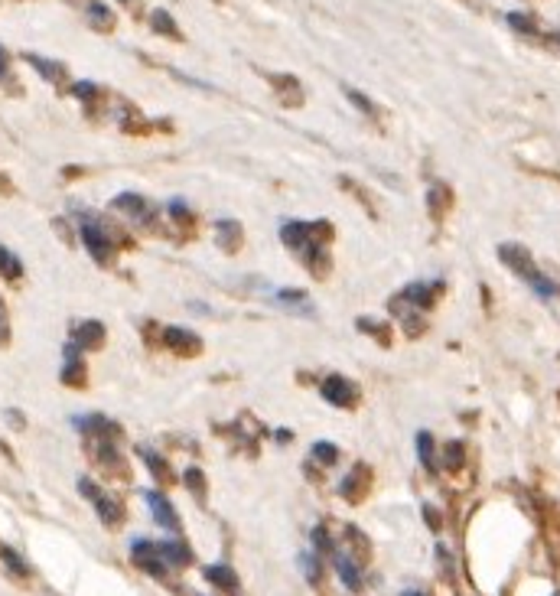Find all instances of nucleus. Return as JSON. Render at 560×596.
I'll return each instance as SVG.
<instances>
[{"mask_svg": "<svg viewBox=\"0 0 560 596\" xmlns=\"http://www.w3.org/2000/svg\"><path fill=\"white\" fill-rule=\"evenodd\" d=\"M499 258L505 261L508 268H512L514 274L522 277V281H528L531 287H534V293H541V297H554V293H557V283L547 281V277L534 268L531 254L524 251L522 245H502V248H499Z\"/></svg>", "mask_w": 560, "mask_h": 596, "instance_id": "1", "label": "nucleus"}, {"mask_svg": "<svg viewBox=\"0 0 560 596\" xmlns=\"http://www.w3.org/2000/svg\"><path fill=\"white\" fill-rule=\"evenodd\" d=\"M131 550H134V564H137L140 570L154 573V577H163V573H167V560H163L160 548H157L154 541L137 538V541H131Z\"/></svg>", "mask_w": 560, "mask_h": 596, "instance_id": "2", "label": "nucleus"}, {"mask_svg": "<svg viewBox=\"0 0 560 596\" xmlns=\"http://www.w3.org/2000/svg\"><path fill=\"white\" fill-rule=\"evenodd\" d=\"M78 489H82V496H88L95 502V508H98V515H101L105 525H117V521H121V508H117V502L115 498H107L98 486H92V479H82L78 482Z\"/></svg>", "mask_w": 560, "mask_h": 596, "instance_id": "3", "label": "nucleus"}, {"mask_svg": "<svg viewBox=\"0 0 560 596\" xmlns=\"http://www.w3.org/2000/svg\"><path fill=\"white\" fill-rule=\"evenodd\" d=\"M144 498H147V505H150V515H154V518L160 521L163 528H169V531H179V518H176V512H173V505L167 502V496H163V492L147 489V492H144Z\"/></svg>", "mask_w": 560, "mask_h": 596, "instance_id": "4", "label": "nucleus"}, {"mask_svg": "<svg viewBox=\"0 0 560 596\" xmlns=\"http://www.w3.org/2000/svg\"><path fill=\"white\" fill-rule=\"evenodd\" d=\"M322 397L329 401V404H339V407H349L355 401V388L342 378V375H332L322 382Z\"/></svg>", "mask_w": 560, "mask_h": 596, "instance_id": "5", "label": "nucleus"}, {"mask_svg": "<svg viewBox=\"0 0 560 596\" xmlns=\"http://www.w3.org/2000/svg\"><path fill=\"white\" fill-rule=\"evenodd\" d=\"M163 343L169 345V349L183 352V355H192V352H199V336L196 333H189V329L183 326H167V333H163Z\"/></svg>", "mask_w": 560, "mask_h": 596, "instance_id": "6", "label": "nucleus"}, {"mask_svg": "<svg viewBox=\"0 0 560 596\" xmlns=\"http://www.w3.org/2000/svg\"><path fill=\"white\" fill-rule=\"evenodd\" d=\"M310 235H313V225L310 222H284L280 225V238H284V245H290V248H310L313 245Z\"/></svg>", "mask_w": 560, "mask_h": 596, "instance_id": "7", "label": "nucleus"}, {"mask_svg": "<svg viewBox=\"0 0 560 596\" xmlns=\"http://www.w3.org/2000/svg\"><path fill=\"white\" fill-rule=\"evenodd\" d=\"M82 238H85V245H88V251H92L98 261H105L107 254H111V245H107V238L101 235L98 225L85 222V225H82Z\"/></svg>", "mask_w": 560, "mask_h": 596, "instance_id": "8", "label": "nucleus"}, {"mask_svg": "<svg viewBox=\"0 0 560 596\" xmlns=\"http://www.w3.org/2000/svg\"><path fill=\"white\" fill-rule=\"evenodd\" d=\"M332 564H336V573H339V580L346 583L349 590H359V587H361V573L355 570L352 558H346V554H332Z\"/></svg>", "mask_w": 560, "mask_h": 596, "instance_id": "9", "label": "nucleus"}, {"mask_svg": "<svg viewBox=\"0 0 560 596\" xmlns=\"http://www.w3.org/2000/svg\"><path fill=\"white\" fill-rule=\"evenodd\" d=\"M202 577H206L208 583H215V587H222V590H235V587H238L235 570H231V567H222V564H208L206 570H202Z\"/></svg>", "mask_w": 560, "mask_h": 596, "instance_id": "10", "label": "nucleus"}, {"mask_svg": "<svg viewBox=\"0 0 560 596\" xmlns=\"http://www.w3.org/2000/svg\"><path fill=\"white\" fill-rule=\"evenodd\" d=\"M157 548H160V554H163L167 564H179V567H183V564H189V560H192V554L179 541H163V544H157Z\"/></svg>", "mask_w": 560, "mask_h": 596, "instance_id": "11", "label": "nucleus"}, {"mask_svg": "<svg viewBox=\"0 0 560 596\" xmlns=\"http://www.w3.org/2000/svg\"><path fill=\"white\" fill-rule=\"evenodd\" d=\"M115 209L131 212V215H137V219H144V215H147V202L140 196H134V192H121V196L115 199Z\"/></svg>", "mask_w": 560, "mask_h": 596, "instance_id": "12", "label": "nucleus"}, {"mask_svg": "<svg viewBox=\"0 0 560 596\" xmlns=\"http://www.w3.org/2000/svg\"><path fill=\"white\" fill-rule=\"evenodd\" d=\"M433 293H437V283H411L404 291V297H411V303H417V306H430Z\"/></svg>", "mask_w": 560, "mask_h": 596, "instance_id": "13", "label": "nucleus"}, {"mask_svg": "<svg viewBox=\"0 0 560 596\" xmlns=\"http://www.w3.org/2000/svg\"><path fill=\"white\" fill-rule=\"evenodd\" d=\"M95 343H101V323H82L75 329V345L85 349V345H95Z\"/></svg>", "mask_w": 560, "mask_h": 596, "instance_id": "14", "label": "nucleus"}, {"mask_svg": "<svg viewBox=\"0 0 560 596\" xmlns=\"http://www.w3.org/2000/svg\"><path fill=\"white\" fill-rule=\"evenodd\" d=\"M150 26H154L157 33H167V36H179V26L173 23V16H169L167 10H154V16H150Z\"/></svg>", "mask_w": 560, "mask_h": 596, "instance_id": "15", "label": "nucleus"}, {"mask_svg": "<svg viewBox=\"0 0 560 596\" xmlns=\"http://www.w3.org/2000/svg\"><path fill=\"white\" fill-rule=\"evenodd\" d=\"M417 453H421V463L427 469H433V436L423 430V434H417Z\"/></svg>", "mask_w": 560, "mask_h": 596, "instance_id": "16", "label": "nucleus"}, {"mask_svg": "<svg viewBox=\"0 0 560 596\" xmlns=\"http://www.w3.org/2000/svg\"><path fill=\"white\" fill-rule=\"evenodd\" d=\"M20 271H23V264H20V261H16L7 248L0 245V274H4V277H20Z\"/></svg>", "mask_w": 560, "mask_h": 596, "instance_id": "17", "label": "nucleus"}, {"mask_svg": "<svg viewBox=\"0 0 560 596\" xmlns=\"http://www.w3.org/2000/svg\"><path fill=\"white\" fill-rule=\"evenodd\" d=\"M88 14H92V23L101 26V30H111V23H115V16H111V10H107L105 4H92Z\"/></svg>", "mask_w": 560, "mask_h": 596, "instance_id": "18", "label": "nucleus"}, {"mask_svg": "<svg viewBox=\"0 0 560 596\" xmlns=\"http://www.w3.org/2000/svg\"><path fill=\"white\" fill-rule=\"evenodd\" d=\"M300 570H303V577H310V580H319V558L316 554H300Z\"/></svg>", "mask_w": 560, "mask_h": 596, "instance_id": "19", "label": "nucleus"}, {"mask_svg": "<svg viewBox=\"0 0 560 596\" xmlns=\"http://www.w3.org/2000/svg\"><path fill=\"white\" fill-rule=\"evenodd\" d=\"M313 456L319 459L322 466H329V463H336V459H339V450L332 444H326V440H322V444H313Z\"/></svg>", "mask_w": 560, "mask_h": 596, "instance_id": "20", "label": "nucleus"}, {"mask_svg": "<svg viewBox=\"0 0 560 596\" xmlns=\"http://www.w3.org/2000/svg\"><path fill=\"white\" fill-rule=\"evenodd\" d=\"M0 558L7 560V567H10V570H16V573H30V567L23 564V558H20L16 550H10V548H0Z\"/></svg>", "mask_w": 560, "mask_h": 596, "instance_id": "21", "label": "nucleus"}, {"mask_svg": "<svg viewBox=\"0 0 560 596\" xmlns=\"http://www.w3.org/2000/svg\"><path fill=\"white\" fill-rule=\"evenodd\" d=\"M30 62H33V66H36V69L43 72V75H46V78H53V82H56V78L62 75L59 62H46V59H39V56H30Z\"/></svg>", "mask_w": 560, "mask_h": 596, "instance_id": "22", "label": "nucleus"}, {"mask_svg": "<svg viewBox=\"0 0 560 596\" xmlns=\"http://www.w3.org/2000/svg\"><path fill=\"white\" fill-rule=\"evenodd\" d=\"M508 23H512L518 33H534V20L524 16V14H508Z\"/></svg>", "mask_w": 560, "mask_h": 596, "instance_id": "23", "label": "nucleus"}, {"mask_svg": "<svg viewBox=\"0 0 560 596\" xmlns=\"http://www.w3.org/2000/svg\"><path fill=\"white\" fill-rule=\"evenodd\" d=\"M140 456H144V463H147V466H150V469H154V473L160 476V479H163V476H167V463H163V459L157 456V453H150V450H140Z\"/></svg>", "mask_w": 560, "mask_h": 596, "instance_id": "24", "label": "nucleus"}, {"mask_svg": "<svg viewBox=\"0 0 560 596\" xmlns=\"http://www.w3.org/2000/svg\"><path fill=\"white\" fill-rule=\"evenodd\" d=\"M346 95H349V98H352V101H355V105H359V108H361V111H365V115H375V108H371V101H369V98H365V95H359V92H352V88H346Z\"/></svg>", "mask_w": 560, "mask_h": 596, "instance_id": "25", "label": "nucleus"}, {"mask_svg": "<svg viewBox=\"0 0 560 596\" xmlns=\"http://www.w3.org/2000/svg\"><path fill=\"white\" fill-rule=\"evenodd\" d=\"M446 463H450V466H460V463H463V444H450V446H446Z\"/></svg>", "mask_w": 560, "mask_h": 596, "instance_id": "26", "label": "nucleus"}, {"mask_svg": "<svg viewBox=\"0 0 560 596\" xmlns=\"http://www.w3.org/2000/svg\"><path fill=\"white\" fill-rule=\"evenodd\" d=\"M95 92H98V88H95L92 82H75V85H72V95H78V98H92Z\"/></svg>", "mask_w": 560, "mask_h": 596, "instance_id": "27", "label": "nucleus"}, {"mask_svg": "<svg viewBox=\"0 0 560 596\" xmlns=\"http://www.w3.org/2000/svg\"><path fill=\"white\" fill-rule=\"evenodd\" d=\"M313 541H316V548H322V550H329V548H332L329 538H326V531H322V528H316V531H313Z\"/></svg>", "mask_w": 560, "mask_h": 596, "instance_id": "28", "label": "nucleus"}, {"mask_svg": "<svg viewBox=\"0 0 560 596\" xmlns=\"http://www.w3.org/2000/svg\"><path fill=\"white\" fill-rule=\"evenodd\" d=\"M277 297L287 300V303H297V300H303V293H300V291H280Z\"/></svg>", "mask_w": 560, "mask_h": 596, "instance_id": "29", "label": "nucleus"}, {"mask_svg": "<svg viewBox=\"0 0 560 596\" xmlns=\"http://www.w3.org/2000/svg\"><path fill=\"white\" fill-rule=\"evenodd\" d=\"M186 479H189V486H192V489H199V482H202L199 469H186Z\"/></svg>", "mask_w": 560, "mask_h": 596, "instance_id": "30", "label": "nucleus"}, {"mask_svg": "<svg viewBox=\"0 0 560 596\" xmlns=\"http://www.w3.org/2000/svg\"><path fill=\"white\" fill-rule=\"evenodd\" d=\"M7 75V56H4V49H0V78Z\"/></svg>", "mask_w": 560, "mask_h": 596, "instance_id": "31", "label": "nucleus"}, {"mask_svg": "<svg viewBox=\"0 0 560 596\" xmlns=\"http://www.w3.org/2000/svg\"><path fill=\"white\" fill-rule=\"evenodd\" d=\"M7 339V329H4V316H0V343Z\"/></svg>", "mask_w": 560, "mask_h": 596, "instance_id": "32", "label": "nucleus"}, {"mask_svg": "<svg viewBox=\"0 0 560 596\" xmlns=\"http://www.w3.org/2000/svg\"><path fill=\"white\" fill-rule=\"evenodd\" d=\"M404 596H427V593H421V590H404Z\"/></svg>", "mask_w": 560, "mask_h": 596, "instance_id": "33", "label": "nucleus"}, {"mask_svg": "<svg viewBox=\"0 0 560 596\" xmlns=\"http://www.w3.org/2000/svg\"><path fill=\"white\" fill-rule=\"evenodd\" d=\"M557 39H560V36H557Z\"/></svg>", "mask_w": 560, "mask_h": 596, "instance_id": "34", "label": "nucleus"}]
</instances>
